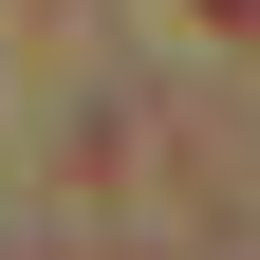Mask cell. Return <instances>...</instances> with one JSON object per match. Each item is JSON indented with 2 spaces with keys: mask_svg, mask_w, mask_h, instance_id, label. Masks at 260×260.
Here are the masks:
<instances>
[{
  "mask_svg": "<svg viewBox=\"0 0 260 260\" xmlns=\"http://www.w3.org/2000/svg\"><path fill=\"white\" fill-rule=\"evenodd\" d=\"M223 19H260V0H223Z\"/></svg>",
  "mask_w": 260,
  "mask_h": 260,
  "instance_id": "1",
  "label": "cell"
}]
</instances>
